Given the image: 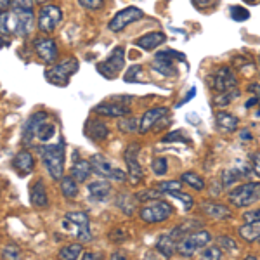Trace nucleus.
<instances>
[{
  "label": "nucleus",
  "instance_id": "nucleus-1",
  "mask_svg": "<svg viewBox=\"0 0 260 260\" xmlns=\"http://www.w3.org/2000/svg\"><path fill=\"white\" fill-rule=\"evenodd\" d=\"M56 136V123L50 120L47 111H37L26 120L23 128V142L31 144L39 141L42 144H47Z\"/></svg>",
  "mask_w": 260,
  "mask_h": 260
},
{
  "label": "nucleus",
  "instance_id": "nucleus-2",
  "mask_svg": "<svg viewBox=\"0 0 260 260\" xmlns=\"http://www.w3.org/2000/svg\"><path fill=\"white\" fill-rule=\"evenodd\" d=\"M39 154L50 177L59 180L64 175V141L61 139L57 144H42Z\"/></svg>",
  "mask_w": 260,
  "mask_h": 260
},
{
  "label": "nucleus",
  "instance_id": "nucleus-3",
  "mask_svg": "<svg viewBox=\"0 0 260 260\" xmlns=\"http://www.w3.org/2000/svg\"><path fill=\"white\" fill-rule=\"evenodd\" d=\"M62 228L68 231L71 236H75L80 243H87L92 240L90 222L87 213L83 212H68L62 219Z\"/></svg>",
  "mask_w": 260,
  "mask_h": 260
},
{
  "label": "nucleus",
  "instance_id": "nucleus-4",
  "mask_svg": "<svg viewBox=\"0 0 260 260\" xmlns=\"http://www.w3.org/2000/svg\"><path fill=\"white\" fill-rule=\"evenodd\" d=\"M80 68L78 61L75 57H66L57 64H52L50 68L45 71V78H47L49 83H54L57 87H64L70 83V77L75 75Z\"/></svg>",
  "mask_w": 260,
  "mask_h": 260
},
{
  "label": "nucleus",
  "instance_id": "nucleus-5",
  "mask_svg": "<svg viewBox=\"0 0 260 260\" xmlns=\"http://www.w3.org/2000/svg\"><path fill=\"white\" fill-rule=\"evenodd\" d=\"M210 240H212L210 233H208V231H205V229L189 233V234L182 236L177 241V253L182 255V257H192L196 251L205 248V246L210 243Z\"/></svg>",
  "mask_w": 260,
  "mask_h": 260
},
{
  "label": "nucleus",
  "instance_id": "nucleus-6",
  "mask_svg": "<svg viewBox=\"0 0 260 260\" xmlns=\"http://www.w3.org/2000/svg\"><path fill=\"white\" fill-rule=\"evenodd\" d=\"M172 213H174V207L170 203L163 200H151L148 205L141 208L139 215L141 220L146 224H160V222L170 219Z\"/></svg>",
  "mask_w": 260,
  "mask_h": 260
},
{
  "label": "nucleus",
  "instance_id": "nucleus-7",
  "mask_svg": "<svg viewBox=\"0 0 260 260\" xmlns=\"http://www.w3.org/2000/svg\"><path fill=\"white\" fill-rule=\"evenodd\" d=\"M260 200V182H246L229 192V201L238 208L251 207Z\"/></svg>",
  "mask_w": 260,
  "mask_h": 260
},
{
  "label": "nucleus",
  "instance_id": "nucleus-8",
  "mask_svg": "<svg viewBox=\"0 0 260 260\" xmlns=\"http://www.w3.org/2000/svg\"><path fill=\"white\" fill-rule=\"evenodd\" d=\"M90 165H92V170L104 179L118 180V182L127 180V174H125L121 169H118V167H113L111 161L108 160L106 156H103V154H92Z\"/></svg>",
  "mask_w": 260,
  "mask_h": 260
},
{
  "label": "nucleus",
  "instance_id": "nucleus-9",
  "mask_svg": "<svg viewBox=\"0 0 260 260\" xmlns=\"http://www.w3.org/2000/svg\"><path fill=\"white\" fill-rule=\"evenodd\" d=\"M123 66H125V49L121 47V45H116V47L113 49L111 56L104 62H99L98 64V71L103 77L113 80V78H116V75L120 73Z\"/></svg>",
  "mask_w": 260,
  "mask_h": 260
},
{
  "label": "nucleus",
  "instance_id": "nucleus-10",
  "mask_svg": "<svg viewBox=\"0 0 260 260\" xmlns=\"http://www.w3.org/2000/svg\"><path fill=\"white\" fill-rule=\"evenodd\" d=\"M62 19V12L57 6H44L39 12V19H37V26L42 33H52L59 26Z\"/></svg>",
  "mask_w": 260,
  "mask_h": 260
},
{
  "label": "nucleus",
  "instance_id": "nucleus-11",
  "mask_svg": "<svg viewBox=\"0 0 260 260\" xmlns=\"http://www.w3.org/2000/svg\"><path fill=\"white\" fill-rule=\"evenodd\" d=\"M142 18H144V12L139 7H125L120 12H116V16L110 21L108 28H110V31L118 33L121 30H125L128 24L136 23V21H139Z\"/></svg>",
  "mask_w": 260,
  "mask_h": 260
},
{
  "label": "nucleus",
  "instance_id": "nucleus-12",
  "mask_svg": "<svg viewBox=\"0 0 260 260\" xmlns=\"http://www.w3.org/2000/svg\"><path fill=\"white\" fill-rule=\"evenodd\" d=\"M139 151H141V146L139 144H130L123 153V158H125V163H127V175H128V180L132 186L139 184L142 180V169H141V163H139Z\"/></svg>",
  "mask_w": 260,
  "mask_h": 260
},
{
  "label": "nucleus",
  "instance_id": "nucleus-13",
  "mask_svg": "<svg viewBox=\"0 0 260 260\" xmlns=\"http://www.w3.org/2000/svg\"><path fill=\"white\" fill-rule=\"evenodd\" d=\"M208 83L213 90L217 92H225V90H231V89H236L238 87V80L234 77L233 70L229 66H222L208 78Z\"/></svg>",
  "mask_w": 260,
  "mask_h": 260
},
{
  "label": "nucleus",
  "instance_id": "nucleus-14",
  "mask_svg": "<svg viewBox=\"0 0 260 260\" xmlns=\"http://www.w3.org/2000/svg\"><path fill=\"white\" fill-rule=\"evenodd\" d=\"M33 49H35V54L45 62V64H54V62L57 61V56H59V47H57L54 39L35 40L33 42Z\"/></svg>",
  "mask_w": 260,
  "mask_h": 260
},
{
  "label": "nucleus",
  "instance_id": "nucleus-15",
  "mask_svg": "<svg viewBox=\"0 0 260 260\" xmlns=\"http://www.w3.org/2000/svg\"><path fill=\"white\" fill-rule=\"evenodd\" d=\"M250 172H251V169H250L248 163L238 161L234 167H231V169L224 170V174H222V186H224V187H231L233 184H236L240 179L248 177Z\"/></svg>",
  "mask_w": 260,
  "mask_h": 260
},
{
  "label": "nucleus",
  "instance_id": "nucleus-16",
  "mask_svg": "<svg viewBox=\"0 0 260 260\" xmlns=\"http://www.w3.org/2000/svg\"><path fill=\"white\" fill-rule=\"evenodd\" d=\"M12 169H14L21 177L31 174L35 169V158L28 149H21L14 158H12Z\"/></svg>",
  "mask_w": 260,
  "mask_h": 260
},
{
  "label": "nucleus",
  "instance_id": "nucleus-17",
  "mask_svg": "<svg viewBox=\"0 0 260 260\" xmlns=\"http://www.w3.org/2000/svg\"><path fill=\"white\" fill-rule=\"evenodd\" d=\"M95 115L101 116H111V118H123L130 115V108L123 104H113V103H101L94 108Z\"/></svg>",
  "mask_w": 260,
  "mask_h": 260
},
{
  "label": "nucleus",
  "instance_id": "nucleus-18",
  "mask_svg": "<svg viewBox=\"0 0 260 260\" xmlns=\"http://www.w3.org/2000/svg\"><path fill=\"white\" fill-rule=\"evenodd\" d=\"M87 191H89V198L92 201H95V203H104V201L110 198L111 186L106 180H94V182L89 184Z\"/></svg>",
  "mask_w": 260,
  "mask_h": 260
},
{
  "label": "nucleus",
  "instance_id": "nucleus-19",
  "mask_svg": "<svg viewBox=\"0 0 260 260\" xmlns=\"http://www.w3.org/2000/svg\"><path fill=\"white\" fill-rule=\"evenodd\" d=\"M169 113V110L167 108H151V110H148L142 115V118H141V128H139V132L141 134H146L148 130H151L154 127V125L158 123L160 120H163V116Z\"/></svg>",
  "mask_w": 260,
  "mask_h": 260
},
{
  "label": "nucleus",
  "instance_id": "nucleus-20",
  "mask_svg": "<svg viewBox=\"0 0 260 260\" xmlns=\"http://www.w3.org/2000/svg\"><path fill=\"white\" fill-rule=\"evenodd\" d=\"M165 42H167V35L163 31H151L139 37L136 40V45L144 50H154L156 47H160L161 44H165Z\"/></svg>",
  "mask_w": 260,
  "mask_h": 260
},
{
  "label": "nucleus",
  "instance_id": "nucleus-21",
  "mask_svg": "<svg viewBox=\"0 0 260 260\" xmlns=\"http://www.w3.org/2000/svg\"><path fill=\"white\" fill-rule=\"evenodd\" d=\"M85 134L92 141L101 142V141H106L108 137H110V127L101 120H90V121H87Z\"/></svg>",
  "mask_w": 260,
  "mask_h": 260
},
{
  "label": "nucleus",
  "instance_id": "nucleus-22",
  "mask_svg": "<svg viewBox=\"0 0 260 260\" xmlns=\"http://www.w3.org/2000/svg\"><path fill=\"white\" fill-rule=\"evenodd\" d=\"M75 161L73 165H71L70 169V175L73 177L77 182H85L87 179H89V175L92 174V165H90V160H77V151H75Z\"/></svg>",
  "mask_w": 260,
  "mask_h": 260
},
{
  "label": "nucleus",
  "instance_id": "nucleus-23",
  "mask_svg": "<svg viewBox=\"0 0 260 260\" xmlns=\"http://www.w3.org/2000/svg\"><path fill=\"white\" fill-rule=\"evenodd\" d=\"M201 210L207 213L208 217H212V219L224 220V219H231V217H233L231 208H228L225 205H220V203H213V201H203Z\"/></svg>",
  "mask_w": 260,
  "mask_h": 260
},
{
  "label": "nucleus",
  "instance_id": "nucleus-24",
  "mask_svg": "<svg viewBox=\"0 0 260 260\" xmlns=\"http://www.w3.org/2000/svg\"><path fill=\"white\" fill-rule=\"evenodd\" d=\"M30 203L33 207H39V208H44L49 205V196H47V191H45V184L44 180L39 179L35 184L31 186L30 189Z\"/></svg>",
  "mask_w": 260,
  "mask_h": 260
},
{
  "label": "nucleus",
  "instance_id": "nucleus-25",
  "mask_svg": "<svg viewBox=\"0 0 260 260\" xmlns=\"http://www.w3.org/2000/svg\"><path fill=\"white\" fill-rule=\"evenodd\" d=\"M18 30V14L14 11L0 12V35H16Z\"/></svg>",
  "mask_w": 260,
  "mask_h": 260
},
{
  "label": "nucleus",
  "instance_id": "nucleus-26",
  "mask_svg": "<svg viewBox=\"0 0 260 260\" xmlns=\"http://www.w3.org/2000/svg\"><path fill=\"white\" fill-rule=\"evenodd\" d=\"M18 14V37H28L35 28V14L33 12H16Z\"/></svg>",
  "mask_w": 260,
  "mask_h": 260
},
{
  "label": "nucleus",
  "instance_id": "nucleus-27",
  "mask_svg": "<svg viewBox=\"0 0 260 260\" xmlns=\"http://www.w3.org/2000/svg\"><path fill=\"white\" fill-rule=\"evenodd\" d=\"M215 121H217V127L222 132L229 134V132H234V130L238 128V125H240V120L236 118L234 115H231V113H225V111H219L215 116Z\"/></svg>",
  "mask_w": 260,
  "mask_h": 260
},
{
  "label": "nucleus",
  "instance_id": "nucleus-28",
  "mask_svg": "<svg viewBox=\"0 0 260 260\" xmlns=\"http://www.w3.org/2000/svg\"><path fill=\"white\" fill-rule=\"evenodd\" d=\"M238 233H240V236L245 241H248V243L258 241L260 243V220L245 222V225H241V228L238 229Z\"/></svg>",
  "mask_w": 260,
  "mask_h": 260
},
{
  "label": "nucleus",
  "instance_id": "nucleus-29",
  "mask_svg": "<svg viewBox=\"0 0 260 260\" xmlns=\"http://www.w3.org/2000/svg\"><path fill=\"white\" fill-rule=\"evenodd\" d=\"M156 250L160 251L163 257L170 258V257H174L175 251H177V241H175L170 234L160 236V238H158V241H156Z\"/></svg>",
  "mask_w": 260,
  "mask_h": 260
},
{
  "label": "nucleus",
  "instance_id": "nucleus-30",
  "mask_svg": "<svg viewBox=\"0 0 260 260\" xmlns=\"http://www.w3.org/2000/svg\"><path fill=\"white\" fill-rule=\"evenodd\" d=\"M151 68L154 71H158L160 75H163V77H175V75H177V70H175L174 62H172V59H167V57L156 56V59L153 61Z\"/></svg>",
  "mask_w": 260,
  "mask_h": 260
},
{
  "label": "nucleus",
  "instance_id": "nucleus-31",
  "mask_svg": "<svg viewBox=\"0 0 260 260\" xmlns=\"http://www.w3.org/2000/svg\"><path fill=\"white\" fill-rule=\"evenodd\" d=\"M201 229V222L200 220H186L182 222L180 225H177L174 231L170 233V236L174 238L175 241H179L182 236H186V234L189 233H194V231H200Z\"/></svg>",
  "mask_w": 260,
  "mask_h": 260
},
{
  "label": "nucleus",
  "instance_id": "nucleus-32",
  "mask_svg": "<svg viewBox=\"0 0 260 260\" xmlns=\"http://www.w3.org/2000/svg\"><path fill=\"white\" fill-rule=\"evenodd\" d=\"M59 182H61V192H62V196L64 198H68V200H73V198H77L78 196V182L75 180L71 175H62V177L59 179Z\"/></svg>",
  "mask_w": 260,
  "mask_h": 260
},
{
  "label": "nucleus",
  "instance_id": "nucleus-33",
  "mask_svg": "<svg viewBox=\"0 0 260 260\" xmlns=\"http://www.w3.org/2000/svg\"><path fill=\"white\" fill-rule=\"evenodd\" d=\"M59 258L62 260H77L83 255V245L80 243H75V245H66L64 248L59 250Z\"/></svg>",
  "mask_w": 260,
  "mask_h": 260
},
{
  "label": "nucleus",
  "instance_id": "nucleus-34",
  "mask_svg": "<svg viewBox=\"0 0 260 260\" xmlns=\"http://www.w3.org/2000/svg\"><path fill=\"white\" fill-rule=\"evenodd\" d=\"M180 180H182L184 184H187V186H191L192 189H196V191L205 189V180L201 179L200 175L192 174V172H184V174L180 175Z\"/></svg>",
  "mask_w": 260,
  "mask_h": 260
},
{
  "label": "nucleus",
  "instance_id": "nucleus-35",
  "mask_svg": "<svg viewBox=\"0 0 260 260\" xmlns=\"http://www.w3.org/2000/svg\"><path fill=\"white\" fill-rule=\"evenodd\" d=\"M238 98H240V90H238V87H236V89H231V90H225V92H219V95H215L213 103H215L219 108H224V106H228L231 101H234V99H238Z\"/></svg>",
  "mask_w": 260,
  "mask_h": 260
},
{
  "label": "nucleus",
  "instance_id": "nucleus-36",
  "mask_svg": "<svg viewBox=\"0 0 260 260\" xmlns=\"http://www.w3.org/2000/svg\"><path fill=\"white\" fill-rule=\"evenodd\" d=\"M118 128L125 134H136L139 132L141 128V120L134 118V116H128V118H121L118 121Z\"/></svg>",
  "mask_w": 260,
  "mask_h": 260
},
{
  "label": "nucleus",
  "instance_id": "nucleus-37",
  "mask_svg": "<svg viewBox=\"0 0 260 260\" xmlns=\"http://www.w3.org/2000/svg\"><path fill=\"white\" fill-rule=\"evenodd\" d=\"M182 187V180H169V182H160L156 184V189L161 192V194H170V192L180 191Z\"/></svg>",
  "mask_w": 260,
  "mask_h": 260
},
{
  "label": "nucleus",
  "instance_id": "nucleus-38",
  "mask_svg": "<svg viewBox=\"0 0 260 260\" xmlns=\"http://www.w3.org/2000/svg\"><path fill=\"white\" fill-rule=\"evenodd\" d=\"M33 6H35V0H12L11 11H14V12H33Z\"/></svg>",
  "mask_w": 260,
  "mask_h": 260
},
{
  "label": "nucleus",
  "instance_id": "nucleus-39",
  "mask_svg": "<svg viewBox=\"0 0 260 260\" xmlns=\"http://www.w3.org/2000/svg\"><path fill=\"white\" fill-rule=\"evenodd\" d=\"M231 18L234 21H238V23H241V21H246L250 18V11L240 6H233L231 7Z\"/></svg>",
  "mask_w": 260,
  "mask_h": 260
},
{
  "label": "nucleus",
  "instance_id": "nucleus-40",
  "mask_svg": "<svg viewBox=\"0 0 260 260\" xmlns=\"http://www.w3.org/2000/svg\"><path fill=\"white\" fill-rule=\"evenodd\" d=\"M151 169H153L154 175H165L167 170H169V163H167L165 158H156L151 163Z\"/></svg>",
  "mask_w": 260,
  "mask_h": 260
},
{
  "label": "nucleus",
  "instance_id": "nucleus-41",
  "mask_svg": "<svg viewBox=\"0 0 260 260\" xmlns=\"http://www.w3.org/2000/svg\"><path fill=\"white\" fill-rule=\"evenodd\" d=\"M201 257L207 258V260H219L222 258V250L220 246H207L201 253Z\"/></svg>",
  "mask_w": 260,
  "mask_h": 260
},
{
  "label": "nucleus",
  "instance_id": "nucleus-42",
  "mask_svg": "<svg viewBox=\"0 0 260 260\" xmlns=\"http://www.w3.org/2000/svg\"><path fill=\"white\" fill-rule=\"evenodd\" d=\"M217 245H219L220 248L228 250V251H236L238 250L236 241H234L233 238H228V236H219V238H217Z\"/></svg>",
  "mask_w": 260,
  "mask_h": 260
},
{
  "label": "nucleus",
  "instance_id": "nucleus-43",
  "mask_svg": "<svg viewBox=\"0 0 260 260\" xmlns=\"http://www.w3.org/2000/svg\"><path fill=\"white\" fill-rule=\"evenodd\" d=\"M78 4L87 11H99L104 7V0H78Z\"/></svg>",
  "mask_w": 260,
  "mask_h": 260
},
{
  "label": "nucleus",
  "instance_id": "nucleus-44",
  "mask_svg": "<svg viewBox=\"0 0 260 260\" xmlns=\"http://www.w3.org/2000/svg\"><path fill=\"white\" fill-rule=\"evenodd\" d=\"M169 196H172V198H177V200H180L184 203V208H186V210H189V208L192 207V198L189 194H184V192H180V191H175V192H170Z\"/></svg>",
  "mask_w": 260,
  "mask_h": 260
},
{
  "label": "nucleus",
  "instance_id": "nucleus-45",
  "mask_svg": "<svg viewBox=\"0 0 260 260\" xmlns=\"http://www.w3.org/2000/svg\"><path fill=\"white\" fill-rule=\"evenodd\" d=\"M192 6L196 7L198 11H205V9H212L219 4V0H191Z\"/></svg>",
  "mask_w": 260,
  "mask_h": 260
},
{
  "label": "nucleus",
  "instance_id": "nucleus-46",
  "mask_svg": "<svg viewBox=\"0 0 260 260\" xmlns=\"http://www.w3.org/2000/svg\"><path fill=\"white\" fill-rule=\"evenodd\" d=\"M19 255H21V251H19V248L16 245H7L6 248H4V251H2V257L4 258L16 260V258H19Z\"/></svg>",
  "mask_w": 260,
  "mask_h": 260
},
{
  "label": "nucleus",
  "instance_id": "nucleus-47",
  "mask_svg": "<svg viewBox=\"0 0 260 260\" xmlns=\"http://www.w3.org/2000/svg\"><path fill=\"white\" fill-rule=\"evenodd\" d=\"M141 64H136V66H132V68H130L127 73H125V82H134V75H139L141 73Z\"/></svg>",
  "mask_w": 260,
  "mask_h": 260
},
{
  "label": "nucleus",
  "instance_id": "nucleus-48",
  "mask_svg": "<svg viewBox=\"0 0 260 260\" xmlns=\"http://www.w3.org/2000/svg\"><path fill=\"white\" fill-rule=\"evenodd\" d=\"M165 142H170V141H180V142H189L186 139V137H182V132H172L170 136H167L165 139H163Z\"/></svg>",
  "mask_w": 260,
  "mask_h": 260
},
{
  "label": "nucleus",
  "instance_id": "nucleus-49",
  "mask_svg": "<svg viewBox=\"0 0 260 260\" xmlns=\"http://www.w3.org/2000/svg\"><path fill=\"white\" fill-rule=\"evenodd\" d=\"M243 220H245V222L260 220V210H251V212H246L245 215H243Z\"/></svg>",
  "mask_w": 260,
  "mask_h": 260
},
{
  "label": "nucleus",
  "instance_id": "nucleus-50",
  "mask_svg": "<svg viewBox=\"0 0 260 260\" xmlns=\"http://www.w3.org/2000/svg\"><path fill=\"white\" fill-rule=\"evenodd\" d=\"M248 90H250L253 95H257V99H258V106H260V83H251V85L248 87ZM258 115H260V111H258Z\"/></svg>",
  "mask_w": 260,
  "mask_h": 260
},
{
  "label": "nucleus",
  "instance_id": "nucleus-51",
  "mask_svg": "<svg viewBox=\"0 0 260 260\" xmlns=\"http://www.w3.org/2000/svg\"><path fill=\"white\" fill-rule=\"evenodd\" d=\"M251 170L255 172V175H258L260 177V153L253 156V167H251Z\"/></svg>",
  "mask_w": 260,
  "mask_h": 260
},
{
  "label": "nucleus",
  "instance_id": "nucleus-52",
  "mask_svg": "<svg viewBox=\"0 0 260 260\" xmlns=\"http://www.w3.org/2000/svg\"><path fill=\"white\" fill-rule=\"evenodd\" d=\"M255 104H258V99H257V95H253V98H250L248 101H246V103H245V108H248V110H250V108H253Z\"/></svg>",
  "mask_w": 260,
  "mask_h": 260
},
{
  "label": "nucleus",
  "instance_id": "nucleus-53",
  "mask_svg": "<svg viewBox=\"0 0 260 260\" xmlns=\"http://www.w3.org/2000/svg\"><path fill=\"white\" fill-rule=\"evenodd\" d=\"M12 0H0V11H6L11 6Z\"/></svg>",
  "mask_w": 260,
  "mask_h": 260
},
{
  "label": "nucleus",
  "instance_id": "nucleus-54",
  "mask_svg": "<svg viewBox=\"0 0 260 260\" xmlns=\"http://www.w3.org/2000/svg\"><path fill=\"white\" fill-rule=\"evenodd\" d=\"M82 258L83 260H92V258H98V255H94V253H90V251H87V253L82 255Z\"/></svg>",
  "mask_w": 260,
  "mask_h": 260
},
{
  "label": "nucleus",
  "instance_id": "nucleus-55",
  "mask_svg": "<svg viewBox=\"0 0 260 260\" xmlns=\"http://www.w3.org/2000/svg\"><path fill=\"white\" fill-rule=\"evenodd\" d=\"M243 139H251V136H250V132H248V130H245V132H243Z\"/></svg>",
  "mask_w": 260,
  "mask_h": 260
},
{
  "label": "nucleus",
  "instance_id": "nucleus-56",
  "mask_svg": "<svg viewBox=\"0 0 260 260\" xmlns=\"http://www.w3.org/2000/svg\"><path fill=\"white\" fill-rule=\"evenodd\" d=\"M246 4H257V0H245Z\"/></svg>",
  "mask_w": 260,
  "mask_h": 260
},
{
  "label": "nucleus",
  "instance_id": "nucleus-57",
  "mask_svg": "<svg viewBox=\"0 0 260 260\" xmlns=\"http://www.w3.org/2000/svg\"><path fill=\"white\" fill-rule=\"evenodd\" d=\"M35 2H39V4H44V2H47V0H35Z\"/></svg>",
  "mask_w": 260,
  "mask_h": 260
},
{
  "label": "nucleus",
  "instance_id": "nucleus-58",
  "mask_svg": "<svg viewBox=\"0 0 260 260\" xmlns=\"http://www.w3.org/2000/svg\"><path fill=\"white\" fill-rule=\"evenodd\" d=\"M258 62H260V56H258Z\"/></svg>",
  "mask_w": 260,
  "mask_h": 260
},
{
  "label": "nucleus",
  "instance_id": "nucleus-59",
  "mask_svg": "<svg viewBox=\"0 0 260 260\" xmlns=\"http://www.w3.org/2000/svg\"><path fill=\"white\" fill-rule=\"evenodd\" d=\"M0 12H2V11H0Z\"/></svg>",
  "mask_w": 260,
  "mask_h": 260
}]
</instances>
